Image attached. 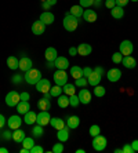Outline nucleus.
<instances>
[{
  "label": "nucleus",
  "mask_w": 138,
  "mask_h": 153,
  "mask_svg": "<svg viewBox=\"0 0 138 153\" xmlns=\"http://www.w3.org/2000/svg\"><path fill=\"white\" fill-rule=\"evenodd\" d=\"M130 1H138V0H130Z\"/></svg>",
  "instance_id": "nucleus-62"
},
{
  "label": "nucleus",
  "mask_w": 138,
  "mask_h": 153,
  "mask_svg": "<svg viewBox=\"0 0 138 153\" xmlns=\"http://www.w3.org/2000/svg\"><path fill=\"white\" fill-rule=\"evenodd\" d=\"M106 145H108V141H106L105 137H102L101 134L97 137H94V139H92V148L95 150H98V152H101V150H104L106 148Z\"/></svg>",
  "instance_id": "nucleus-3"
},
{
  "label": "nucleus",
  "mask_w": 138,
  "mask_h": 153,
  "mask_svg": "<svg viewBox=\"0 0 138 153\" xmlns=\"http://www.w3.org/2000/svg\"><path fill=\"white\" fill-rule=\"evenodd\" d=\"M50 124H51V127H53V128H55L57 131H58V130H61L62 127H65L64 120H62V119H60V117H51Z\"/></svg>",
  "instance_id": "nucleus-25"
},
{
  "label": "nucleus",
  "mask_w": 138,
  "mask_h": 153,
  "mask_svg": "<svg viewBox=\"0 0 138 153\" xmlns=\"http://www.w3.org/2000/svg\"><path fill=\"white\" fill-rule=\"evenodd\" d=\"M115 1H116V6H119V7H126V6H127L128 4V1H130V0H115Z\"/></svg>",
  "instance_id": "nucleus-45"
},
{
  "label": "nucleus",
  "mask_w": 138,
  "mask_h": 153,
  "mask_svg": "<svg viewBox=\"0 0 138 153\" xmlns=\"http://www.w3.org/2000/svg\"><path fill=\"white\" fill-rule=\"evenodd\" d=\"M57 138L60 142H66L68 139H69V127H68V126H65V127H62L61 130H58Z\"/></svg>",
  "instance_id": "nucleus-16"
},
{
  "label": "nucleus",
  "mask_w": 138,
  "mask_h": 153,
  "mask_svg": "<svg viewBox=\"0 0 138 153\" xmlns=\"http://www.w3.org/2000/svg\"><path fill=\"white\" fill-rule=\"evenodd\" d=\"M94 72H97V73H98V75L101 76V77H102V76H104V73H105V71H104V68H102V66H95V69H94Z\"/></svg>",
  "instance_id": "nucleus-49"
},
{
  "label": "nucleus",
  "mask_w": 138,
  "mask_h": 153,
  "mask_svg": "<svg viewBox=\"0 0 138 153\" xmlns=\"http://www.w3.org/2000/svg\"><path fill=\"white\" fill-rule=\"evenodd\" d=\"M42 1H47V0H42Z\"/></svg>",
  "instance_id": "nucleus-63"
},
{
  "label": "nucleus",
  "mask_w": 138,
  "mask_h": 153,
  "mask_svg": "<svg viewBox=\"0 0 138 153\" xmlns=\"http://www.w3.org/2000/svg\"><path fill=\"white\" fill-rule=\"evenodd\" d=\"M54 82H55V84L57 85H65L68 83V75H66V72L62 71V69H58L55 73H54Z\"/></svg>",
  "instance_id": "nucleus-4"
},
{
  "label": "nucleus",
  "mask_w": 138,
  "mask_h": 153,
  "mask_svg": "<svg viewBox=\"0 0 138 153\" xmlns=\"http://www.w3.org/2000/svg\"><path fill=\"white\" fill-rule=\"evenodd\" d=\"M92 3H94V0H80V6L83 8L84 7H91Z\"/></svg>",
  "instance_id": "nucleus-43"
},
{
  "label": "nucleus",
  "mask_w": 138,
  "mask_h": 153,
  "mask_svg": "<svg viewBox=\"0 0 138 153\" xmlns=\"http://www.w3.org/2000/svg\"><path fill=\"white\" fill-rule=\"evenodd\" d=\"M79 124H80V119L78 117V116H69L68 117V121H66V126L69 128H78L79 127Z\"/></svg>",
  "instance_id": "nucleus-27"
},
{
  "label": "nucleus",
  "mask_w": 138,
  "mask_h": 153,
  "mask_svg": "<svg viewBox=\"0 0 138 153\" xmlns=\"http://www.w3.org/2000/svg\"><path fill=\"white\" fill-rule=\"evenodd\" d=\"M44 57H46L47 61H55V58L58 57L57 50H55L54 47H48L46 50V53H44Z\"/></svg>",
  "instance_id": "nucleus-28"
},
{
  "label": "nucleus",
  "mask_w": 138,
  "mask_h": 153,
  "mask_svg": "<svg viewBox=\"0 0 138 153\" xmlns=\"http://www.w3.org/2000/svg\"><path fill=\"white\" fill-rule=\"evenodd\" d=\"M122 64L127 69H133L137 66V61H135V58L131 57V55H126V57H123V59H122Z\"/></svg>",
  "instance_id": "nucleus-19"
},
{
  "label": "nucleus",
  "mask_w": 138,
  "mask_h": 153,
  "mask_svg": "<svg viewBox=\"0 0 138 153\" xmlns=\"http://www.w3.org/2000/svg\"><path fill=\"white\" fill-rule=\"evenodd\" d=\"M7 66L10 69H18L19 68V59H18L17 57H14V55H11V57L7 58Z\"/></svg>",
  "instance_id": "nucleus-29"
},
{
  "label": "nucleus",
  "mask_w": 138,
  "mask_h": 153,
  "mask_svg": "<svg viewBox=\"0 0 138 153\" xmlns=\"http://www.w3.org/2000/svg\"><path fill=\"white\" fill-rule=\"evenodd\" d=\"M21 153H29V149H26V148H22V149H21Z\"/></svg>",
  "instance_id": "nucleus-60"
},
{
  "label": "nucleus",
  "mask_w": 138,
  "mask_h": 153,
  "mask_svg": "<svg viewBox=\"0 0 138 153\" xmlns=\"http://www.w3.org/2000/svg\"><path fill=\"white\" fill-rule=\"evenodd\" d=\"M98 1H99V0H98Z\"/></svg>",
  "instance_id": "nucleus-64"
},
{
  "label": "nucleus",
  "mask_w": 138,
  "mask_h": 153,
  "mask_svg": "<svg viewBox=\"0 0 138 153\" xmlns=\"http://www.w3.org/2000/svg\"><path fill=\"white\" fill-rule=\"evenodd\" d=\"M79 103H80V100H79V97L76 95V94H73V95L69 97V105H71V106L76 108Z\"/></svg>",
  "instance_id": "nucleus-39"
},
{
  "label": "nucleus",
  "mask_w": 138,
  "mask_h": 153,
  "mask_svg": "<svg viewBox=\"0 0 138 153\" xmlns=\"http://www.w3.org/2000/svg\"><path fill=\"white\" fill-rule=\"evenodd\" d=\"M75 87H76V85L75 84H65L64 85V88H62V91H64L65 94H66L68 97H71V95H73L75 94V91H76V88H75Z\"/></svg>",
  "instance_id": "nucleus-33"
},
{
  "label": "nucleus",
  "mask_w": 138,
  "mask_h": 153,
  "mask_svg": "<svg viewBox=\"0 0 138 153\" xmlns=\"http://www.w3.org/2000/svg\"><path fill=\"white\" fill-rule=\"evenodd\" d=\"M106 93V90L105 87H102V85H95V88H94V95L95 97H104Z\"/></svg>",
  "instance_id": "nucleus-37"
},
{
  "label": "nucleus",
  "mask_w": 138,
  "mask_h": 153,
  "mask_svg": "<svg viewBox=\"0 0 138 153\" xmlns=\"http://www.w3.org/2000/svg\"><path fill=\"white\" fill-rule=\"evenodd\" d=\"M76 152H78V153H84L86 150H84V149H78V150H76Z\"/></svg>",
  "instance_id": "nucleus-61"
},
{
  "label": "nucleus",
  "mask_w": 138,
  "mask_h": 153,
  "mask_svg": "<svg viewBox=\"0 0 138 153\" xmlns=\"http://www.w3.org/2000/svg\"><path fill=\"white\" fill-rule=\"evenodd\" d=\"M78 97H79V100H80V103L87 105V103L91 102V94H90V91L87 88L80 90V93L78 94Z\"/></svg>",
  "instance_id": "nucleus-15"
},
{
  "label": "nucleus",
  "mask_w": 138,
  "mask_h": 153,
  "mask_svg": "<svg viewBox=\"0 0 138 153\" xmlns=\"http://www.w3.org/2000/svg\"><path fill=\"white\" fill-rule=\"evenodd\" d=\"M61 93H62V88H61V85H54V87H51L50 88V95L51 97H60Z\"/></svg>",
  "instance_id": "nucleus-36"
},
{
  "label": "nucleus",
  "mask_w": 138,
  "mask_h": 153,
  "mask_svg": "<svg viewBox=\"0 0 138 153\" xmlns=\"http://www.w3.org/2000/svg\"><path fill=\"white\" fill-rule=\"evenodd\" d=\"M0 153H8V150L6 148H0Z\"/></svg>",
  "instance_id": "nucleus-59"
},
{
  "label": "nucleus",
  "mask_w": 138,
  "mask_h": 153,
  "mask_svg": "<svg viewBox=\"0 0 138 153\" xmlns=\"http://www.w3.org/2000/svg\"><path fill=\"white\" fill-rule=\"evenodd\" d=\"M51 152H53V153H62V152H64V145H62V142H61V143H55V145L53 146Z\"/></svg>",
  "instance_id": "nucleus-41"
},
{
  "label": "nucleus",
  "mask_w": 138,
  "mask_h": 153,
  "mask_svg": "<svg viewBox=\"0 0 138 153\" xmlns=\"http://www.w3.org/2000/svg\"><path fill=\"white\" fill-rule=\"evenodd\" d=\"M36 119H37V114L35 113V112H32V111H29V112H26V113L24 114V121L26 123V124H33V123H36Z\"/></svg>",
  "instance_id": "nucleus-24"
},
{
  "label": "nucleus",
  "mask_w": 138,
  "mask_h": 153,
  "mask_svg": "<svg viewBox=\"0 0 138 153\" xmlns=\"http://www.w3.org/2000/svg\"><path fill=\"white\" fill-rule=\"evenodd\" d=\"M133 50H134V46H133V43H131L130 40H123V42L120 43L119 51H120V54L123 55V57H126V55H131Z\"/></svg>",
  "instance_id": "nucleus-5"
},
{
  "label": "nucleus",
  "mask_w": 138,
  "mask_h": 153,
  "mask_svg": "<svg viewBox=\"0 0 138 153\" xmlns=\"http://www.w3.org/2000/svg\"><path fill=\"white\" fill-rule=\"evenodd\" d=\"M90 135L94 138V137H97V135H99V132H101V128H99V126H97V124H94V126H91L90 127Z\"/></svg>",
  "instance_id": "nucleus-38"
},
{
  "label": "nucleus",
  "mask_w": 138,
  "mask_h": 153,
  "mask_svg": "<svg viewBox=\"0 0 138 153\" xmlns=\"http://www.w3.org/2000/svg\"><path fill=\"white\" fill-rule=\"evenodd\" d=\"M32 134H33V137H36V138H40V137L43 135V126L36 123V127H33Z\"/></svg>",
  "instance_id": "nucleus-35"
},
{
  "label": "nucleus",
  "mask_w": 138,
  "mask_h": 153,
  "mask_svg": "<svg viewBox=\"0 0 138 153\" xmlns=\"http://www.w3.org/2000/svg\"><path fill=\"white\" fill-rule=\"evenodd\" d=\"M24 79L28 84H36V83L42 79V72H40L39 69H31V71H28L25 73Z\"/></svg>",
  "instance_id": "nucleus-2"
},
{
  "label": "nucleus",
  "mask_w": 138,
  "mask_h": 153,
  "mask_svg": "<svg viewBox=\"0 0 138 153\" xmlns=\"http://www.w3.org/2000/svg\"><path fill=\"white\" fill-rule=\"evenodd\" d=\"M48 1L50 6H54V4H57V0H47Z\"/></svg>",
  "instance_id": "nucleus-58"
},
{
  "label": "nucleus",
  "mask_w": 138,
  "mask_h": 153,
  "mask_svg": "<svg viewBox=\"0 0 138 153\" xmlns=\"http://www.w3.org/2000/svg\"><path fill=\"white\" fill-rule=\"evenodd\" d=\"M50 93L48 94H44L42 100H39L37 102V106H39L40 111H50V108H51V103H50Z\"/></svg>",
  "instance_id": "nucleus-11"
},
{
  "label": "nucleus",
  "mask_w": 138,
  "mask_h": 153,
  "mask_svg": "<svg viewBox=\"0 0 138 153\" xmlns=\"http://www.w3.org/2000/svg\"><path fill=\"white\" fill-rule=\"evenodd\" d=\"M91 73H92V69L90 68V66H86V68L83 69V76H84V77H89Z\"/></svg>",
  "instance_id": "nucleus-47"
},
{
  "label": "nucleus",
  "mask_w": 138,
  "mask_h": 153,
  "mask_svg": "<svg viewBox=\"0 0 138 153\" xmlns=\"http://www.w3.org/2000/svg\"><path fill=\"white\" fill-rule=\"evenodd\" d=\"M69 54H71L72 57L78 55V48H76V47H71V48H69Z\"/></svg>",
  "instance_id": "nucleus-52"
},
{
  "label": "nucleus",
  "mask_w": 138,
  "mask_h": 153,
  "mask_svg": "<svg viewBox=\"0 0 138 153\" xmlns=\"http://www.w3.org/2000/svg\"><path fill=\"white\" fill-rule=\"evenodd\" d=\"M43 152H44V149H43L42 146H36V145L29 150V153H43Z\"/></svg>",
  "instance_id": "nucleus-44"
},
{
  "label": "nucleus",
  "mask_w": 138,
  "mask_h": 153,
  "mask_svg": "<svg viewBox=\"0 0 138 153\" xmlns=\"http://www.w3.org/2000/svg\"><path fill=\"white\" fill-rule=\"evenodd\" d=\"M42 7L44 8V10H48L50 7H51V6H50L48 4V1H43V4H42Z\"/></svg>",
  "instance_id": "nucleus-55"
},
{
  "label": "nucleus",
  "mask_w": 138,
  "mask_h": 153,
  "mask_svg": "<svg viewBox=\"0 0 138 153\" xmlns=\"http://www.w3.org/2000/svg\"><path fill=\"white\" fill-rule=\"evenodd\" d=\"M40 21H42L43 24H46V25H51L54 22V14L50 13V11H44V13H42V15H40Z\"/></svg>",
  "instance_id": "nucleus-20"
},
{
  "label": "nucleus",
  "mask_w": 138,
  "mask_h": 153,
  "mask_svg": "<svg viewBox=\"0 0 138 153\" xmlns=\"http://www.w3.org/2000/svg\"><path fill=\"white\" fill-rule=\"evenodd\" d=\"M4 124H6V119H4V116H3V114H0V128L3 127Z\"/></svg>",
  "instance_id": "nucleus-53"
},
{
  "label": "nucleus",
  "mask_w": 138,
  "mask_h": 153,
  "mask_svg": "<svg viewBox=\"0 0 138 153\" xmlns=\"http://www.w3.org/2000/svg\"><path fill=\"white\" fill-rule=\"evenodd\" d=\"M29 111H31V103H29V101H19V102H18L17 112L19 114H25Z\"/></svg>",
  "instance_id": "nucleus-18"
},
{
  "label": "nucleus",
  "mask_w": 138,
  "mask_h": 153,
  "mask_svg": "<svg viewBox=\"0 0 138 153\" xmlns=\"http://www.w3.org/2000/svg\"><path fill=\"white\" fill-rule=\"evenodd\" d=\"M22 145H24V148H26V149H32L33 146H35V141H33V138H28V137H25L24 141H22Z\"/></svg>",
  "instance_id": "nucleus-34"
},
{
  "label": "nucleus",
  "mask_w": 138,
  "mask_h": 153,
  "mask_svg": "<svg viewBox=\"0 0 138 153\" xmlns=\"http://www.w3.org/2000/svg\"><path fill=\"white\" fill-rule=\"evenodd\" d=\"M18 69H21L25 73L28 71H31V69H32V59L28 57H22L21 59H19V68Z\"/></svg>",
  "instance_id": "nucleus-13"
},
{
  "label": "nucleus",
  "mask_w": 138,
  "mask_h": 153,
  "mask_svg": "<svg viewBox=\"0 0 138 153\" xmlns=\"http://www.w3.org/2000/svg\"><path fill=\"white\" fill-rule=\"evenodd\" d=\"M92 51L91 46L90 44H87V43H81L80 46L78 47V54L79 55H81V57H86V55H90Z\"/></svg>",
  "instance_id": "nucleus-17"
},
{
  "label": "nucleus",
  "mask_w": 138,
  "mask_h": 153,
  "mask_svg": "<svg viewBox=\"0 0 138 153\" xmlns=\"http://www.w3.org/2000/svg\"><path fill=\"white\" fill-rule=\"evenodd\" d=\"M87 84H89L87 77H80V79H76V80H75V85H76V87H86Z\"/></svg>",
  "instance_id": "nucleus-40"
},
{
  "label": "nucleus",
  "mask_w": 138,
  "mask_h": 153,
  "mask_svg": "<svg viewBox=\"0 0 138 153\" xmlns=\"http://www.w3.org/2000/svg\"><path fill=\"white\" fill-rule=\"evenodd\" d=\"M122 59H123V55L120 54V51H119V53H115L113 55H112V61H113L115 64H122Z\"/></svg>",
  "instance_id": "nucleus-42"
},
{
  "label": "nucleus",
  "mask_w": 138,
  "mask_h": 153,
  "mask_svg": "<svg viewBox=\"0 0 138 153\" xmlns=\"http://www.w3.org/2000/svg\"><path fill=\"white\" fill-rule=\"evenodd\" d=\"M71 76L76 80V79H80V77H84L83 76V69L80 66H72L71 68Z\"/></svg>",
  "instance_id": "nucleus-31"
},
{
  "label": "nucleus",
  "mask_w": 138,
  "mask_h": 153,
  "mask_svg": "<svg viewBox=\"0 0 138 153\" xmlns=\"http://www.w3.org/2000/svg\"><path fill=\"white\" fill-rule=\"evenodd\" d=\"M110 14H112L113 18H116V19H120L124 15V8L119 7V6H115L113 8H110Z\"/></svg>",
  "instance_id": "nucleus-26"
},
{
  "label": "nucleus",
  "mask_w": 138,
  "mask_h": 153,
  "mask_svg": "<svg viewBox=\"0 0 138 153\" xmlns=\"http://www.w3.org/2000/svg\"><path fill=\"white\" fill-rule=\"evenodd\" d=\"M54 66H55L57 69H62V71H65V69L69 68V61H68L65 57H57L55 61H54Z\"/></svg>",
  "instance_id": "nucleus-14"
},
{
  "label": "nucleus",
  "mask_w": 138,
  "mask_h": 153,
  "mask_svg": "<svg viewBox=\"0 0 138 153\" xmlns=\"http://www.w3.org/2000/svg\"><path fill=\"white\" fill-rule=\"evenodd\" d=\"M22 121H24V120H22L19 116H17V114H15V116H11V117L7 120V126H8V128H10V130H17V128L21 127Z\"/></svg>",
  "instance_id": "nucleus-9"
},
{
  "label": "nucleus",
  "mask_w": 138,
  "mask_h": 153,
  "mask_svg": "<svg viewBox=\"0 0 138 153\" xmlns=\"http://www.w3.org/2000/svg\"><path fill=\"white\" fill-rule=\"evenodd\" d=\"M122 152L123 153H134V150H133L131 145H124L123 148H122Z\"/></svg>",
  "instance_id": "nucleus-46"
},
{
  "label": "nucleus",
  "mask_w": 138,
  "mask_h": 153,
  "mask_svg": "<svg viewBox=\"0 0 138 153\" xmlns=\"http://www.w3.org/2000/svg\"><path fill=\"white\" fill-rule=\"evenodd\" d=\"M19 97H21V101H29V93H21Z\"/></svg>",
  "instance_id": "nucleus-51"
},
{
  "label": "nucleus",
  "mask_w": 138,
  "mask_h": 153,
  "mask_svg": "<svg viewBox=\"0 0 138 153\" xmlns=\"http://www.w3.org/2000/svg\"><path fill=\"white\" fill-rule=\"evenodd\" d=\"M101 79H102V77H101V76H99L98 73H97V72L92 71V73L89 76V77H87V82H89V84H90V85H94V87H95V85H98V84H99Z\"/></svg>",
  "instance_id": "nucleus-23"
},
{
  "label": "nucleus",
  "mask_w": 138,
  "mask_h": 153,
  "mask_svg": "<svg viewBox=\"0 0 138 153\" xmlns=\"http://www.w3.org/2000/svg\"><path fill=\"white\" fill-rule=\"evenodd\" d=\"M62 24H64V28L66 29L68 32H73V30H76V28H78V25H79V18L72 15L71 13H68V14L65 15Z\"/></svg>",
  "instance_id": "nucleus-1"
},
{
  "label": "nucleus",
  "mask_w": 138,
  "mask_h": 153,
  "mask_svg": "<svg viewBox=\"0 0 138 153\" xmlns=\"http://www.w3.org/2000/svg\"><path fill=\"white\" fill-rule=\"evenodd\" d=\"M106 77H108V80L112 83L119 82L122 77V71L120 69H116V68L110 69V71H108V73H106Z\"/></svg>",
  "instance_id": "nucleus-10"
},
{
  "label": "nucleus",
  "mask_w": 138,
  "mask_h": 153,
  "mask_svg": "<svg viewBox=\"0 0 138 153\" xmlns=\"http://www.w3.org/2000/svg\"><path fill=\"white\" fill-rule=\"evenodd\" d=\"M105 6L110 10V8H113L115 6H116V1H115V0H106V1H105Z\"/></svg>",
  "instance_id": "nucleus-48"
},
{
  "label": "nucleus",
  "mask_w": 138,
  "mask_h": 153,
  "mask_svg": "<svg viewBox=\"0 0 138 153\" xmlns=\"http://www.w3.org/2000/svg\"><path fill=\"white\" fill-rule=\"evenodd\" d=\"M19 101H21V97H19V94H18L17 91H10V93L7 94V97H6V103L11 108L17 106Z\"/></svg>",
  "instance_id": "nucleus-6"
},
{
  "label": "nucleus",
  "mask_w": 138,
  "mask_h": 153,
  "mask_svg": "<svg viewBox=\"0 0 138 153\" xmlns=\"http://www.w3.org/2000/svg\"><path fill=\"white\" fill-rule=\"evenodd\" d=\"M130 145H131V148H133V150H134V152H138V139L133 141Z\"/></svg>",
  "instance_id": "nucleus-50"
},
{
  "label": "nucleus",
  "mask_w": 138,
  "mask_h": 153,
  "mask_svg": "<svg viewBox=\"0 0 138 153\" xmlns=\"http://www.w3.org/2000/svg\"><path fill=\"white\" fill-rule=\"evenodd\" d=\"M58 106L60 108H66V106H69V97L65 94V95H60L58 97Z\"/></svg>",
  "instance_id": "nucleus-32"
},
{
  "label": "nucleus",
  "mask_w": 138,
  "mask_h": 153,
  "mask_svg": "<svg viewBox=\"0 0 138 153\" xmlns=\"http://www.w3.org/2000/svg\"><path fill=\"white\" fill-rule=\"evenodd\" d=\"M11 138L14 139V142L21 143L22 141H24V138H25V131H22V130H19V128H17V130H14V132H11Z\"/></svg>",
  "instance_id": "nucleus-21"
},
{
  "label": "nucleus",
  "mask_w": 138,
  "mask_h": 153,
  "mask_svg": "<svg viewBox=\"0 0 138 153\" xmlns=\"http://www.w3.org/2000/svg\"><path fill=\"white\" fill-rule=\"evenodd\" d=\"M69 13H71L72 15H75L76 18H80V17H83V13H84V10H83V7H81L80 4H76V6H72Z\"/></svg>",
  "instance_id": "nucleus-30"
},
{
  "label": "nucleus",
  "mask_w": 138,
  "mask_h": 153,
  "mask_svg": "<svg viewBox=\"0 0 138 153\" xmlns=\"http://www.w3.org/2000/svg\"><path fill=\"white\" fill-rule=\"evenodd\" d=\"M47 68H54V61H47Z\"/></svg>",
  "instance_id": "nucleus-56"
},
{
  "label": "nucleus",
  "mask_w": 138,
  "mask_h": 153,
  "mask_svg": "<svg viewBox=\"0 0 138 153\" xmlns=\"http://www.w3.org/2000/svg\"><path fill=\"white\" fill-rule=\"evenodd\" d=\"M4 138H6V139L11 138V132L10 131H6V132H4Z\"/></svg>",
  "instance_id": "nucleus-57"
},
{
  "label": "nucleus",
  "mask_w": 138,
  "mask_h": 153,
  "mask_svg": "<svg viewBox=\"0 0 138 153\" xmlns=\"http://www.w3.org/2000/svg\"><path fill=\"white\" fill-rule=\"evenodd\" d=\"M44 30H46V24H43L42 21H36L33 22V25H32V33L36 36H40L44 33Z\"/></svg>",
  "instance_id": "nucleus-12"
},
{
  "label": "nucleus",
  "mask_w": 138,
  "mask_h": 153,
  "mask_svg": "<svg viewBox=\"0 0 138 153\" xmlns=\"http://www.w3.org/2000/svg\"><path fill=\"white\" fill-rule=\"evenodd\" d=\"M83 18H84L86 22H95L97 21V13L92 10H84Z\"/></svg>",
  "instance_id": "nucleus-22"
},
{
  "label": "nucleus",
  "mask_w": 138,
  "mask_h": 153,
  "mask_svg": "<svg viewBox=\"0 0 138 153\" xmlns=\"http://www.w3.org/2000/svg\"><path fill=\"white\" fill-rule=\"evenodd\" d=\"M21 80H22V77H21V76H19V75L14 76V79H13V82H14V83H19V82H21Z\"/></svg>",
  "instance_id": "nucleus-54"
},
{
  "label": "nucleus",
  "mask_w": 138,
  "mask_h": 153,
  "mask_svg": "<svg viewBox=\"0 0 138 153\" xmlns=\"http://www.w3.org/2000/svg\"><path fill=\"white\" fill-rule=\"evenodd\" d=\"M50 88H51V83H50V80H47V79L42 77L39 82L36 83V90H37L39 93L47 94V93H50Z\"/></svg>",
  "instance_id": "nucleus-7"
},
{
  "label": "nucleus",
  "mask_w": 138,
  "mask_h": 153,
  "mask_svg": "<svg viewBox=\"0 0 138 153\" xmlns=\"http://www.w3.org/2000/svg\"><path fill=\"white\" fill-rule=\"evenodd\" d=\"M50 120H51V116H50L48 111H42L40 113H37V119H36V123L40 126H47L50 124Z\"/></svg>",
  "instance_id": "nucleus-8"
}]
</instances>
